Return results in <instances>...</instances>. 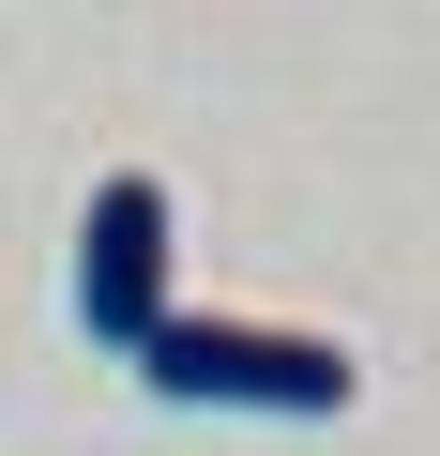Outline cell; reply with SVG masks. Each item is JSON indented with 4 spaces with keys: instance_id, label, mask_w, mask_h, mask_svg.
<instances>
[{
    "instance_id": "cell-1",
    "label": "cell",
    "mask_w": 440,
    "mask_h": 456,
    "mask_svg": "<svg viewBox=\"0 0 440 456\" xmlns=\"http://www.w3.org/2000/svg\"><path fill=\"white\" fill-rule=\"evenodd\" d=\"M137 380H152L167 411H289V426H319V411L364 395V365H349L334 335H304V320H244V305H182V320L137 350Z\"/></svg>"
},
{
    "instance_id": "cell-2",
    "label": "cell",
    "mask_w": 440,
    "mask_h": 456,
    "mask_svg": "<svg viewBox=\"0 0 440 456\" xmlns=\"http://www.w3.org/2000/svg\"><path fill=\"white\" fill-rule=\"evenodd\" d=\"M167 259H182V228H167V183H152V167H107V183H92V213H76V335L137 365V350L182 320Z\"/></svg>"
}]
</instances>
